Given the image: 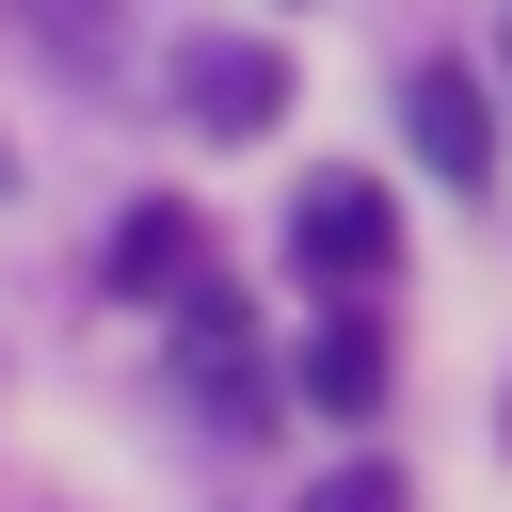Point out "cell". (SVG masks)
Here are the masks:
<instances>
[{
    "label": "cell",
    "instance_id": "5",
    "mask_svg": "<svg viewBox=\"0 0 512 512\" xmlns=\"http://www.w3.org/2000/svg\"><path fill=\"white\" fill-rule=\"evenodd\" d=\"M304 400H320V416H384V320H368V304H336V320L304 336Z\"/></svg>",
    "mask_w": 512,
    "mask_h": 512
},
{
    "label": "cell",
    "instance_id": "2",
    "mask_svg": "<svg viewBox=\"0 0 512 512\" xmlns=\"http://www.w3.org/2000/svg\"><path fill=\"white\" fill-rule=\"evenodd\" d=\"M176 112L224 128V144H256V128L288 112V48H256V32H192V48H176Z\"/></svg>",
    "mask_w": 512,
    "mask_h": 512
},
{
    "label": "cell",
    "instance_id": "6",
    "mask_svg": "<svg viewBox=\"0 0 512 512\" xmlns=\"http://www.w3.org/2000/svg\"><path fill=\"white\" fill-rule=\"evenodd\" d=\"M192 256H208V240H192V208H128V224H112V288H144V304H176V288H192Z\"/></svg>",
    "mask_w": 512,
    "mask_h": 512
},
{
    "label": "cell",
    "instance_id": "4",
    "mask_svg": "<svg viewBox=\"0 0 512 512\" xmlns=\"http://www.w3.org/2000/svg\"><path fill=\"white\" fill-rule=\"evenodd\" d=\"M416 160H432L448 192H480V176H496V96H480L464 64H416Z\"/></svg>",
    "mask_w": 512,
    "mask_h": 512
},
{
    "label": "cell",
    "instance_id": "1",
    "mask_svg": "<svg viewBox=\"0 0 512 512\" xmlns=\"http://www.w3.org/2000/svg\"><path fill=\"white\" fill-rule=\"evenodd\" d=\"M288 256H304L320 288H368V272L400 256V208H384V176H304V192H288Z\"/></svg>",
    "mask_w": 512,
    "mask_h": 512
},
{
    "label": "cell",
    "instance_id": "7",
    "mask_svg": "<svg viewBox=\"0 0 512 512\" xmlns=\"http://www.w3.org/2000/svg\"><path fill=\"white\" fill-rule=\"evenodd\" d=\"M16 16H32L64 64H96V48H112V0H16Z\"/></svg>",
    "mask_w": 512,
    "mask_h": 512
},
{
    "label": "cell",
    "instance_id": "8",
    "mask_svg": "<svg viewBox=\"0 0 512 512\" xmlns=\"http://www.w3.org/2000/svg\"><path fill=\"white\" fill-rule=\"evenodd\" d=\"M320 512H400V480H336V496H320Z\"/></svg>",
    "mask_w": 512,
    "mask_h": 512
},
{
    "label": "cell",
    "instance_id": "3",
    "mask_svg": "<svg viewBox=\"0 0 512 512\" xmlns=\"http://www.w3.org/2000/svg\"><path fill=\"white\" fill-rule=\"evenodd\" d=\"M176 368H192V400H208V416H240V400H256V320H240V288H208V272L176 288Z\"/></svg>",
    "mask_w": 512,
    "mask_h": 512
}]
</instances>
